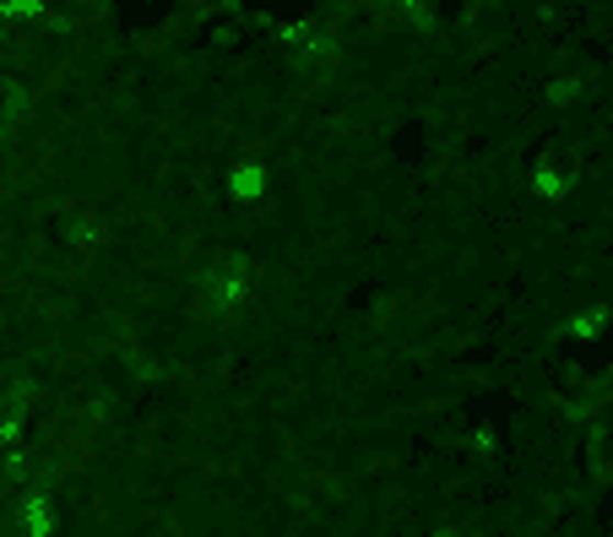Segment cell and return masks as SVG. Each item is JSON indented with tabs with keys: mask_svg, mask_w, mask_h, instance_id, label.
<instances>
[{
	"mask_svg": "<svg viewBox=\"0 0 613 537\" xmlns=\"http://www.w3.org/2000/svg\"><path fill=\"white\" fill-rule=\"evenodd\" d=\"M576 184H581V158L565 153V147H543L526 164V195L537 206H559L565 195H576Z\"/></svg>",
	"mask_w": 613,
	"mask_h": 537,
	"instance_id": "6da1fadb",
	"label": "cell"
},
{
	"mask_svg": "<svg viewBox=\"0 0 613 537\" xmlns=\"http://www.w3.org/2000/svg\"><path fill=\"white\" fill-rule=\"evenodd\" d=\"M271 184H277V169L266 164L261 153H239L223 169V201L229 206H261L266 195H271Z\"/></svg>",
	"mask_w": 613,
	"mask_h": 537,
	"instance_id": "7a4b0ae2",
	"label": "cell"
},
{
	"mask_svg": "<svg viewBox=\"0 0 613 537\" xmlns=\"http://www.w3.org/2000/svg\"><path fill=\"white\" fill-rule=\"evenodd\" d=\"M16 516H22V537H55L60 533V500H55L49 489H44V494H27Z\"/></svg>",
	"mask_w": 613,
	"mask_h": 537,
	"instance_id": "3957f363",
	"label": "cell"
},
{
	"mask_svg": "<svg viewBox=\"0 0 613 537\" xmlns=\"http://www.w3.org/2000/svg\"><path fill=\"white\" fill-rule=\"evenodd\" d=\"M609 326H613L609 304H587V310H570V315L559 321V332H565V337H576V343H592V337H603Z\"/></svg>",
	"mask_w": 613,
	"mask_h": 537,
	"instance_id": "277c9868",
	"label": "cell"
},
{
	"mask_svg": "<svg viewBox=\"0 0 613 537\" xmlns=\"http://www.w3.org/2000/svg\"><path fill=\"white\" fill-rule=\"evenodd\" d=\"M430 537H467V527H450V522H439Z\"/></svg>",
	"mask_w": 613,
	"mask_h": 537,
	"instance_id": "5b68a950",
	"label": "cell"
}]
</instances>
